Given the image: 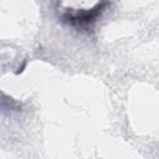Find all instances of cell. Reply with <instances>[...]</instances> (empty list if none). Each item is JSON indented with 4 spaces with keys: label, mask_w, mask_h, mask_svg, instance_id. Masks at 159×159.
Wrapping results in <instances>:
<instances>
[{
    "label": "cell",
    "mask_w": 159,
    "mask_h": 159,
    "mask_svg": "<svg viewBox=\"0 0 159 159\" xmlns=\"http://www.w3.org/2000/svg\"><path fill=\"white\" fill-rule=\"evenodd\" d=\"M106 4H97V6L92 10H82V11H76L71 14H66L63 16V21L71 24V25H78V26H87L91 22L96 21L97 16L101 14L102 7Z\"/></svg>",
    "instance_id": "1"
}]
</instances>
